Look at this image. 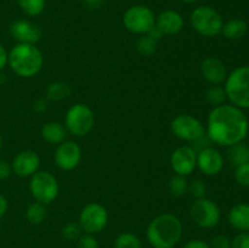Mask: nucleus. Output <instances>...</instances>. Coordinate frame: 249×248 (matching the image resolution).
I'll return each mask as SVG.
<instances>
[{"mask_svg":"<svg viewBox=\"0 0 249 248\" xmlns=\"http://www.w3.org/2000/svg\"><path fill=\"white\" fill-rule=\"evenodd\" d=\"M190 23L199 35L214 38L221 33L224 19L218 10L208 5H202L191 12Z\"/></svg>","mask_w":249,"mask_h":248,"instance_id":"39448f33","label":"nucleus"},{"mask_svg":"<svg viewBox=\"0 0 249 248\" xmlns=\"http://www.w3.org/2000/svg\"><path fill=\"white\" fill-rule=\"evenodd\" d=\"M63 125L67 129V133L83 138L94 129L95 114L88 105L75 104L66 112Z\"/></svg>","mask_w":249,"mask_h":248,"instance_id":"423d86ee","label":"nucleus"},{"mask_svg":"<svg viewBox=\"0 0 249 248\" xmlns=\"http://www.w3.org/2000/svg\"><path fill=\"white\" fill-rule=\"evenodd\" d=\"M184 233L181 220L172 213H163L151 220L146 238L152 248H175Z\"/></svg>","mask_w":249,"mask_h":248,"instance_id":"f03ea898","label":"nucleus"},{"mask_svg":"<svg viewBox=\"0 0 249 248\" xmlns=\"http://www.w3.org/2000/svg\"><path fill=\"white\" fill-rule=\"evenodd\" d=\"M182 2H185V4H194V2L198 1V0H181Z\"/></svg>","mask_w":249,"mask_h":248,"instance_id":"c03bdc74","label":"nucleus"},{"mask_svg":"<svg viewBox=\"0 0 249 248\" xmlns=\"http://www.w3.org/2000/svg\"><path fill=\"white\" fill-rule=\"evenodd\" d=\"M77 248H100L99 241L95 235L84 233L77 240Z\"/></svg>","mask_w":249,"mask_h":248,"instance_id":"473e14b6","label":"nucleus"},{"mask_svg":"<svg viewBox=\"0 0 249 248\" xmlns=\"http://www.w3.org/2000/svg\"><path fill=\"white\" fill-rule=\"evenodd\" d=\"M12 72L21 78H33L40 73L44 66V56L36 44L17 43L9 53Z\"/></svg>","mask_w":249,"mask_h":248,"instance_id":"7ed1b4c3","label":"nucleus"},{"mask_svg":"<svg viewBox=\"0 0 249 248\" xmlns=\"http://www.w3.org/2000/svg\"><path fill=\"white\" fill-rule=\"evenodd\" d=\"M49 107V101L46 97H38L36 100H34L33 102V111L36 113H44V112L48 109Z\"/></svg>","mask_w":249,"mask_h":248,"instance_id":"e433bc0d","label":"nucleus"},{"mask_svg":"<svg viewBox=\"0 0 249 248\" xmlns=\"http://www.w3.org/2000/svg\"><path fill=\"white\" fill-rule=\"evenodd\" d=\"M248 33V23L242 18H231L224 22L221 34L229 40L242 39Z\"/></svg>","mask_w":249,"mask_h":248,"instance_id":"412c9836","label":"nucleus"},{"mask_svg":"<svg viewBox=\"0 0 249 248\" xmlns=\"http://www.w3.org/2000/svg\"><path fill=\"white\" fill-rule=\"evenodd\" d=\"M82 228H80L79 223H68L61 229V236H62L63 240L66 241H77L78 238L82 236Z\"/></svg>","mask_w":249,"mask_h":248,"instance_id":"c756f323","label":"nucleus"},{"mask_svg":"<svg viewBox=\"0 0 249 248\" xmlns=\"http://www.w3.org/2000/svg\"><path fill=\"white\" fill-rule=\"evenodd\" d=\"M113 246L114 248H142V242L138 235L126 231L117 236Z\"/></svg>","mask_w":249,"mask_h":248,"instance_id":"a878e982","label":"nucleus"},{"mask_svg":"<svg viewBox=\"0 0 249 248\" xmlns=\"http://www.w3.org/2000/svg\"><path fill=\"white\" fill-rule=\"evenodd\" d=\"M228 159L230 160L233 167L249 163V145L242 141V142L235 143V145L228 147Z\"/></svg>","mask_w":249,"mask_h":248,"instance_id":"5701e85b","label":"nucleus"},{"mask_svg":"<svg viewBox=\"0 0 249 248\" xmlns=\"http://www.w3.org/2000/svg\"><path fill=\"white\" fill-rule=\"evenodd\" d=\"M173 135L181 141L194 142L201 136L206 135V126L201 121L191 114H179L170 122Z\"/></svg>","mask_w":249,"mask_h":248,"instance_id":"9b49d317","label":"nucleus"},{"mask_svg":"<svg viewBox=\"0 0 249 248\" xmlns=\"http://www.w3.org/2000/svg\"><path fill=\"white\" fill-rule=\"evenodd\" d=\"M48 207L40 202H33L26 209V219L32 225H40L48 218Z\"/></svg>","mask_w":249,"mask_h":248,"instance_id":"b1692460","label":"nucleus"},{"mask_svg":"<svg viewBox=\"0 0 249 248\" xmlns=\"http://www.w3.org/2000/svg\"><path fill=\"white\" fill-rule=\"evenodd\" d=\"M231 248H249V231H241L231 240Z\"/></svg>","mask_w":249,"mask_h":248,"instance_id":"72a5a7b5","label":"nucleus"},{"mask_svg":"<svg viewBox=\"0 0 249 248\" xmlns=\"http://www.w3.org/2000/svg\"><path fill=\"white\" fill-rule=\"evenodd\" d=\"M10 34L17 43L36 44L41 39V31L28 19H16L10 26Z\"/></svg>","mask_w":249,"mask_h":248,"instance_id":"dca6fc26","label":"nucleus"},{"mask_svg":"<svg viewBox=\"0 0 249 248\" xmlns=\"http://www.w3.org/2000/svg\"><path fill=\"white\" fill-rule=\"evenodd\" d=\"M123 24L133 34H147L156 24V15L146 5H134L123 15Z\"/></svg>","mask_w":249,"mask_h":248,"instance_id":"6e6552de","label":"nucleus"},{"mask_svg":"<svg viewBox=\"0 0 249 248\" xmlns=\"http://www.w3.org/2000/svg\"><path fill=\"white\" fill-rule=\"evenodd\" d=\"M11 168L17 177H31L40 168V157L32 150L21 151L12 159Z\"/></svg>","mask_w":249,"mask_h":248,"instance_id":"2eb2a0df","label":"nucleus"},{"mask_svg":"<svg viewBox=\"0 0 249 248\" xmlns=\"http://www.w3.org/2000/svg\"><path fill=\"white\" fill-rule=\"evenodd\" d=\"M235 180L240 186L249 187V163L236 167Z\"/></svg>","mask_w":249,"mask_h":248,"instance_id":"2f4dec72","label":"nucleus"},{"mask_svg":"<svg viewBox=\"0 0 249 248\" xmlns=\"http://www.w3.org/2000/svg\"><path fill=\"white\" fill-rule=\"evenodd\" d=\"M249 133V119L245 111L231 104L213 107L207 118L206 134L212 142L230 147L246 140Z\"/></svg>","mask_w":249,"mask_h":248,"instance_id":"f257e3e1","label":"nucleus"},{"mask_svg":"<svg viewBox=\"0 0 249 248\" xmlns=\"http://www.w3.org/2000/svg\"><path fill=\"white\" fill-rule=\"evenodd\" d=\"M7 61H9V53L6 49L0 44V72L4 71V68L7 66Z\"/></svg>","mask_w":249,"mask_h":248,"instance_id":"ea45409f","label":"nucleus"},{"mask_svg":"<svg viewBox=\"0 0 249 248\" xmlns=\"http://www.w3.org/2000/svg\"><path fill=\"white\" fill-rule=\"evenodd\" d=\"M5 82H6V77H5V74L2 73V71H1V72H0V85L4 84Z\"/></svg>","mask_w":249,"mask_h":248,"instance_id":"37998d69","label":"nucleus"},{"mask_svg":"<svg viewBox=\"0 0 249 248\" xmlns=\"http://www.w3.org/2000/svg\"><path fill=\"white\" fill-rule=\"evenodd\" d=\"M204 97H206V101L211 104L213 107L226 104V100H228L225 89L221 85H212L206 91Z\"/></svg>","mask_w":249,"mask_h":248,"instance_id":"c85d7f7f","label":"nucleus"},{"mask_svg":"<svg viewBox=\"0 0 249 248\" xmlns=\"http://www.w3.org/2000/svg\"><path fill=\"white\" fill-rule=\"evenodd\" d=\"M84 1L85 6H88L89 9H99L102 5V0H83Z\"/></svg>","mask_w":249,"mask_h":248,"instance_id":"79ce46f5","label":"nucleus"},{"mask_svg":"<svg viewBox=\"0 0 249 248\" xmlns=\"http://www.w3.org/2000/svg\"><path fill=\"white\" fill-rule=\"evenodd\" d=\"M190 218L198 228L214 229L221 220V211L218 204L212 199L203 198L195 199L190 207Z\"/></svg>","mask_w":249,"mask_h":248,"instance_id":"9d476101","label":"nucleus"},{"mask_svg":"<svg viewBox=\"0 0 249 248\" xmlns=\"http://www.w3.org/2000/svg\"><path fill=\"white\" fill-rule=\"evenodd\" d=\"M168 189H169L172 196L181 197L189 191V181H187L186 177L175 174L168 182Z\"/></svg>","mask_w":249,"mask_h":248,"instance_id":"cd10ccee","label":"nucleus"},{"mask_svg":"<svg viewBox=\"0 0 249 248\" xmlns=\"http://www.w3.org/2000/svg\"><path fill=\"white\" fill-rule=\"evenodd\" d=\"M71 94H72V89L70 85L61 80L50 83L45 90V97L48 99V101L53 102L62 101V100L70 97Z\"/></svg>","mask_w":249,"mask_h":248,"instance_id":"4be33fe9","label":"nucleus"},{"mask_svg":"<svg viewBox=\"0 0 249 248\" xmlns=\"http://www.w3.org/2000/svg\"><path fill=\"white\" fill-rule=\"evenodd\" d=\"M1 147H2V136L1 134H0V151H1Z\"/></svg>","mask_w":249,"mask_h":248,"instance_id":"a18cd8bd","label":"nucleus"},{"mask_svg":"<svg viewBox=\"0 0 249 248\" xmlns=\"http://www.w3.org/2000/svg\"><path fill=\"white\" fill-rule=\"evenodd\" d=\"M170 165L175 174L187 177L197 168V152L191 146H180L173 151Z\"/></svg>","mask_w":249,"mask_h":248,"instance_id":"ddd939ff","label":"nucleus"},{"mask_svg":"<svg viewBox=\"0 0 249 248\" xmlns=\"http://www.w3.org/2000/svg\"><path fill=\"white\" fill-rule=\"evenodd\" d=\"M224 89L231 105L241 109H249V65L240 66L229 73Z\"/></svg>","mask_w":249,"mask_h":248,"instance_id":"20e7f679","label":"nucleus"},{"mask_svg":"<svg viewBox=\"0 0 249 248\" xmlns=\"http://www.w3.org/2000/svg\"><path fill=\"white\" fill-rule=\"evenodd\" d=\"M191 143H192L191 147L194 148L196 152H199V151L204 150V148L211 147L212 143H213V142H212V140L208 138V135L206 134V135L201 136V138L197 139V140H195L194 142H191Z\"/></svg>","mask_w":249,"mask_h":248,"instance_id":"c9c22d12","label":"nucleus"},{"mask_svg":"<svg viewBox=\"0 0 249 248\" xmlns=\"http://www.w3.org/2000/svg\"><path fill=\"white\" fill-rule=\"evenodd\" d=\"M7 209H9V201L4 195L0 194V219L6 214Z\"/></svg>","mask_w":249,"mask_h":248,"instance_id":"a19ab883","label":"nucleus"},{"mask_svg":"<svg viewBox=\"0 0 249 248\" xmlns=\"http://www.w3.org/2000/svg\"><path fill=\"white\" fill-rule=\"evenodd\" d=\"M207 191H208V189H207V185L203 180L195 179L192 180L191 182H189V191L187 192H189L195 199L206 197Z\"/></svg>","mask_w":249,"mask_h":248,"instance_id":"7c9ffc66","label":"nucleus"},{"mask_svg":"<svg viewBox=\"0 0 249 248\" xmlns=\"http://www.w3.org/2000/svg\"><path fill=\"white\" fill-rule=\"evenodd\" d=\"M225 159L221 152L213 146L197 152V168L207 177H215L224 169Z\"/></svg>","mask_w":249,"mask_h":248,"instance_id":"4468645a","label":"nucleus"},{"mask_svg":"<svg viewBox=\"0 0 249 248\" xmlns=\"http://www.w3.org/2000/svg\"><path fill=\"white\" fill-rule=\"evenodd\" d=\"M201 74L209 84L221 85L228 77V68L225 63L218 57L209 56L201 62Z\"/></svg>","mask_w":249,"mask_h":248,"instance_id":"f3484780","label":"nucleus"},{"mask_svg":"<svg viewBox=\"0 0 249 248\" xmlns=\"http://www.w3.org/2000/svg\"><path fill=\"white\" fill-rule=\"evenodd\" d=\"M228 221L238 232L249 231V203L235 204L229 211Z\"/></svg>","mask_w":249,"mask_h":248,"instance_id":"6ab92c4d","label":"nucleus"},{"mask_svg":"<svg viewBox=\"0 0 249 248\" xmlns=\"http://www.w3.org/2000/svg\"><path fill=\"white\" fill-rule=\"evenodd\" d=\"M108 220V211L97 202H90L80 211L78 223L85 233L96 235L107 228Z\"/></svg>","mask_w":249,"mask_h":248,"instance_id":"1a4fd4ad","label":"nucleus"},{"mask_svg":"<svg viewBox=\"0 0 249 248\" xmlns=\"http://www.w3.org/2000/svg\"><path fill=\"white\" fill-rule=\"evenodd\" d=\"M12 168L10 163L6 160L0 159V180H6L11 175Z\"/></svg>","mask_w":249,"mask_h":248,"instance_id":"58836bf2","label":"nucleus"},{"mask_svg":"<svg viewBox=\"0 0 249 248\" xmlns=\"http://www.w3.org/2000/svg\"><path fill=\"white\" fill-rule=\"evenodd\" d=\"M22 11L29 17H36L45 10L46 0H17Z\"/></svg>","mask_w":249,"mask_h":248,"instance_id":"bb28decb","label":"nucleus"},{"mask_svg":"<svg viewBox=\"0 0 249 248\" xmlns=\"http://www.w3.org/2000/svg\"><path fill=\"white\" fill-rule=\"evenodd\" d=\"M182 248H211L208 242L203 240H199V238H192V240H189L184 245Z\"/></svg>","mask_w":249,"mask_h":248,"instance_id":"4c0bfd02","label":"nucleus"},{"mask_svg":"<svg viewBox=\"0 0 249 248\" xmlns=\"http://www.w3.org/2000/svg\"><path fill=\"white\" fill-rule=\"evenodd\" d=\"M29 191L36 202L48 206L58 197L60 185L53 173L38 170L29 180Z\"/></svg>","mask_w":249,"mask_h":248,"instance_id":"0eeeda50","label":"nucleus"},{"mask_svg":"<svg viewBox=\"0 0 249 248\" xmlns=\"http://www.w3.org/2000/svg\"><path fill=\"white\" fill-rule=\"evenodd\" d=\"M185 26V19L180 12L175 10H164L156 16V27L163 36H173L179 34Z\"/></svg>","mask_w":249,"mask_h":248,"instance_id":"a211bd4d","label":"nucleus"},{"mask_svg":"<svg viewBox=\"0 0 249 248\" xmlns=\"http://www.w3.org/2000/svg\"><path fill=\"white\" fill-rule=\"evenodd\" d=\"M82 148L73 140H65L57 145L53 155L55 164L63 172H71L75 169L82 162Z\"/></svg>","mask_w":249,"mask_h":248,"instance_id":"f8f14e48","label":"nucleus"},{"mask_svg":"<svg viewBox=\"0 0 249 248\" xmlns=\"http://www.w3.org/2000/svg\"><path fill=\"white\" fill-rule=\"evenodd\" d=\"M41 138L50 145H60L67 140V129L58 122H48L41 128Z\"/></svg>","mask_w":249,"mask_h":248,"instance_id":"aec40b11","label":"nucleus"},{"mask_svg":"<svg viewBox=\"0 0 249 248\" xmlns=\"http://www.w3.org/2000/svg\"><path fill=\"white\" fill-rule=\"evenodd\" d=\"M211 248H231V240L226 235L219 233L211 240Z\"/></svg>","mask_w":249,"mask_h":248,"instance_id":"f704fd0d","label":"nucleus"},{"mask_svg":"<svg viewBox=\"0 0 249 248\" xmlns=\"http://www.w3.org/2000/svg\"><path fill=\"white\" fill-rule=\"evenodd\" d=\"M158 48V40L151 36L150 34H142L140 38L136 41V51L139 55L145 56V57H150L153 53L157 51Z\"/></svg>","mask_w":249,"mask_h":248,"instance_id":"393cba45","label":"nucleus"}]
</instances>
